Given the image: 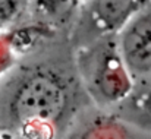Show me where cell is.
Here are the masks:
<instances>
[{"label":"cell","mask_w":151,"mask_h":139,"mask_svg":"<svg viewBox=\"0 0 151 139\" xmlns=\"http://www.w3.org/2000/svg\"><path fill=\"white\" fill-rule=\"evenodd\" d=\"M84 0H27V12L38 27H72L78 9Z\"/></svg>","instance_id":"5"},{"label":"cell","mask_w":151,"mask_h":139,"mask_svg":"<svg viewBox=\"0 0 151 139\" xmlns=\"http://www.w3.org/2000/svg\"><path fill=\"white\" fill-rule=\"evenodd\" d=\"M63 69L28 64L0 82V128L54 130L73 113L78 91Z\"/></svg>","instance_id":"1"},{"label":"cell","mask_w":151,"mask_h":139,"mask_svg":"<svg viewBox=\"0 0 151 139\" xmlns=\"http://www.w3.org/2000/svg\"><path fill=\"white\" fill-rule=\"evenodd\" d=\"M150 0H84L70 27L72 44L79 48L106 35H116Z\"/></svg>","instance_id":"3"},{"label":"cell","mask_w":151,"mask_h":139,"mask_svg":"<svg viewBox=\"0 0 151 139\" xmlns=\"http://www.w3.org/2000/svg\"><path fill=\"white\" fill-rule=\"evenodd\" d=\"M117 46L134 81L151 78V0L117 32Z\"/></svg>","instance_id":"4"},{"label":"cell","mask_w":151,"mask_h":139,"mask_svg":"<svg viewBox=\"0 0 151 139\" xmlns=\"http://www.w3.org/2000/svg\"><path fill=\"white\" fill-rule=\"evenodd\" d=\"M123 120L151 130V79H142L134 85L131 94L117 104Z\"/></svg>","instance_id":"6"},{"label":"cell","mask_w":151,"mask_h":139,"mask_svg":"<svg viewBox=\"0 0 151 139\" xmlns=\"http://www.w3.org/2000/svg\"><path fill=\"white\" fill-rule=\"evenodd\" d=\"M76 70L84 91L99 105H114L135 85L117 46V34L76 48Z\"/></svg>","instance_id":"2"},{"label":"cell","mask_w":151,"mask_h":139,"mask_svg":"<svg viewBox=\"0 0 151 139\" xmlns=\"http://www.w3.org/2000/svg\"><path fill=\"white\" fill-rule=\"evenodd\" d=\"M24 6L22 0H0V31L18 16Z\"/></svg>","instance_id":"7"}]
</instances>
